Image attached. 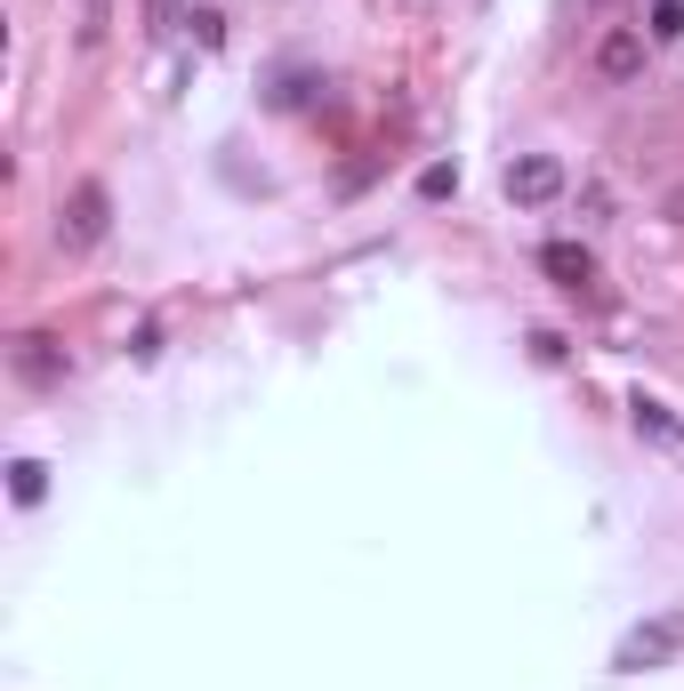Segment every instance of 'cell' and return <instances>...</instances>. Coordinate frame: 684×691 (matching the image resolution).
Here are the masks:
<instances>
[{"label":"cell","mask_w":684,"mask_h":691,"mask_svg":"<svg viewBox=\"0 0 684 691\" xmlns=\"http://www.w3.org/2000/svg\"><path fill=\"white\" fill-rule=\"evenodd\" d=\"M676 651H684V611H653V619H636V628L621 635L612 668H621V675H644V668H668Z\"/></svg>","instance_id":"1"},{"label":"cell","mask_w":684,"mask_h":691,"mask_svg":"<svg viewBox=\"0 0 684 691\" xmlns=\"http://www.w3.org/2000/svg\"><path fill=\"white\" fill-rule=\"evenodd\" d=\"M106 226H113V193L97 186V178L65 193V210H57V241H65V250H97Z\"/></svg>","instance_id":"2"},{"label":"cell","mask_w":684,"mask_h":691,"mask_svg":"<svg viewBox=\"0 0 684 691\" xmlns=\"http://www.w3.org/2000/svg\"><path fill=\"white\" fill-rule=\"evenodd\" d=\"M564 193V161L556 153H524L516 169H507V201H524V210H539V201Z\"/></svg>","instance_id":"3"},{"label":"cell","mask_w":684,"mask_h":691,"mask_svg":"<svg viewBox=\"0 0 684 691\" xmlns=\"http://www.w3.org/2000/svg\"><path fill=\"white\" fill-rule=\"evenodd\" d=\"M539 266H547V282H556V290H572V298H588V290H596V258L579 250V241H547V250H539Z\"/></svg>","instance_id":"4"},{"label":"cell","mask_w":684,"mask_h":691,"mask_svg":"<svg viewBox=\"0 0 684 691\" xmlns=\"http://www.w3.org/2000/svg\"><path fill=\"white\" fill-rule=\"evenodd\" d=\"M596 73L604 81H636L644 73V32L636 24H621V32H604V41H596Z\"/></svg>","instance_id":"5"},{"label":"cell","mask_w":684,"mask_h":691,"mask_svg":"<svg viewBox=\"0 0 684 691\" xmlns=\"http://www.w3.org/2000/svg\"><path fill=\"white\" fill-rule=\"evenodd\" d=\"M9 370L24 378V387H57V378H65V354H57L49 338H32V330H24V338L9 345Z\"/></svg>","instance_id":"6"},{"label":"cell","mask_w":684,"mask_h":691,"mask_svg":"<svg viewBox=\"0 0 684 691\" xmlns=\"http://www.w3.org/2000/svg\"><path fill=\"white\" fill-rule=\"evenodd\" d=\"M41 491H49V467H41V459H17V467H9V499H17V507H32Z\"/></svg>","instance_id":"7"},{"label":"cell","mask_w":684,"mask_h":691,"mask_svg":"<svg viewBox=\"0 0 684 691\" xmlns=\"http://www.w3.org/2000/svg\"><path fill=\"white\" fill-rule=\"evenodd\" d=\"M636 427H644V434H653V442H676V419H668V410H661V402H644V394H636Z\"/></svg>","instance_id":"8"},{"label":"cell","mask_w":684,"mask_h":691,"mask_svg":"<svg viewBox=\"0 0 684 691\" xmlns=\"http://www.w3.org/2000/svg\"><path fill=\"white\" fill-rule=\"evenodd\" d=\"M653 41H684V0H653Z\"/></svg>","instance_id":"9"},{"label":"cell","mask_w":684,"mask_h":691,"mask_svg":"<svg viewBox=\"0 0 684 691\" xmlns=\"http://www.w3.org/2000/svg\"><path fill=\"white\" fill-rule=\"evenodd\" d=\"M452 186H459V169H452V161H427V169H419V193H427V201H443Z\"/></svg>","instance_id":"10"},{"label":"cell","mask_w":684,"mask_h":691,"mask_svg":"<svg viewBox=\"0 0 684 691\" xmlns=\"http://www.w3.org/2000/svg\"><path fill=\"white\" fill-rule=\"evenodd\" d=\"M186 24H194V41H201V49H218V41H226V17H218V9H194Z\"/></svg>","instance_id":"11"},{"label":"cell","mask_w":684,"mask_h":691,"mask_svg":"<svg viewBox=\"0 0 684 691\" xmlns=\"http://www.w3.org/2000/svg\"><path fill=\"white\" fill-rule=\"evenodd\" d=\"M661 218H676V226H684V186H676V193L661 201Z\"/></svg>","instance_id":"12"},{"label":"cell","mask_w":684,"mask_h":691,"mask_svg":"<svg viewBox=\"0 0 684 691\" xmlns=\"http://www.w3.org/2000/svg\"><path fill=\"white\" fill-rule=\"evenodd\" d=\"M146 17H153V24H161V17H169V0H146Z\"/></svg>","instance_id":"13"},{"label":"cell","mask_w":684,"mask_h":691,"mask_svg":"<svg viewBox=\"0 0 684 691\" xmlns=\"http://www.w3.org/2000/svg\"><path fill=\"white\" fill-rule=\"evenodd\" d=\"M596 9H612V0H596Z\"/></svg>","instance_id":"14"}]
</instances>
